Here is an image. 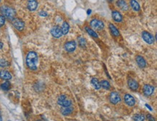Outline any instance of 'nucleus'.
Instances as JSON below:
<instances>
[{"mask_svg":"<svg viewBox=\"0 0 157 121\" xmlns=\"http://www.w3.org/2000/svg\"><path fill=\"white\" fill-rule=\"evenodd\" d=\"M58 104L62 107H69L71 105V100L68 99L65 95H61L59 97L57 100Z\"/></svg>","mask_w":157,"mask_h":121,"instance_id":"3","label":"nucleus"},{"mask_svg":"<svg viewBox=\"0 0 157 121\" xmlns=\"http://www.w3.org/2000/svg\"><path fill=\"white\" fill-rule=\"evenodd\" d=\"M136 62H137V63L138 65V66L140 67H141V68L145 67V65H146V62H145L144 58L143 57H141V56H137V57H136Z\"/></svg>","mask_w":157,"mask_h":121,"instance_id":"17","label":"nucleus"},{"mask_svg":"<svg viewBox=\"0 0 157 121\" xmlns=\"http://www.w3.org/2000/svg\"><path fill=\"white\" fill-rule=\"evenodd\" d=\"M85 30H86V31L88 32V34H89L90 36H91L94 37V38H98V37H99L98 34H97V33H96L93 29H91V28H90L85 27Z\"/></svg>","mask_w":157,"mask_h":121,"instance_id":"24","label":"nucleus"},{"mask_svg":"<svg viewBox=\"0 0 157 121\" xmlns=\"http://www.w3.org/2000/svg\"><path fill=\"white\" fill-rule=\"evenodd\" d=\"M100 85H101V86L104 88V89H106V90H109L110 89V84H109V83L107 81H101V82L100 83Z\"/></svg>","mask_w":157,"mask_h":121,"instance_id":"25","label":"nucleus"},{"mask_svg":"<svg viewBox=\"0 0 157 121\" xmlns=\"http://www.w3.org/2000/svg\"><path fill=\"white\" fill-rule=\"evenodd\" d=\"M91 25L96 30H102L104 28V24L101 20H97V19H94L91 21Z\"/></svg>","mask_w":157,"mask_h":121,"instance_id":"5","label":"nucleus"},{"mask_svg":"<svg viewBox=\"0 0 157 121\" xmlns=\"http://www.w3.org/2000/svg\"><path fill=\"white\" fill-rule=\"evenodd\" d=\"M4 23H5V18L2 15H0V27L3 26Z\"/></svg>","mask_w":157,"mask_h":121,"instance_id":"29","label":"nucleus"},{"mask_svg":"<svg viewBox=\"0 0 157 121\" xmlns=\"http://www.w3.org/2000/svg\"><path fill=\"white\" fill-rule=\"evenodd\" d=\"M146 117H147V119H148L149 121H156L155 120V118H154L152 115H150V114H148Z\"/></svg>","mask_w":157,"mask_h":121,"instance_id":"30","label":"nucleus"},{"mask_svg":"<svg viewBox=\"0 0 157 121\" xmlns=\"http://www.w3.org/2000/svg\"><path fill=\"white\" fill-rule=\"evenodd\" d=\"M51 33L53 36L55 38H57V39L60 38L63 35L61 28L59 26H55L54 28H52V29L51 30Z\"/></svg>","mask_w":157,"mask_h":121,"instance_id":"8","label":"nucleus"},{"mask_svg":"<svg viewBox=\"0 0 157 121\" xmlns=\"http://www.w3.org/2000/svg\"><path fill=\"white\" fill-rule=\"evenodd\" d=\"M76 48V43L74 41H70L67 42L64 44V49L67 51L68 52H73V51H75V49Z\"/></svg>","mask_w":157,"mask_h":121,"instance_id":"9","label":"nucleus"},{"mask_svg":"<svg viewBox=\"0 0 157 121\" xmlns=\"http://www.w3.org/2000/svg\"><path fill=\"white\" fill-rule=\"evenodd\" d=\"M36 121H41V120H36Z\"/></svg>","mask_w":157,"mask_h":121,"instance_id":"37","label":"nucleus"},{"mask_svg":"<svg viewBox=\"0 0 157 121\" xmlns=\"http://www.w3.org/2000/svg\"><path fill=\"white\" fill-rule=\"evenodd\" d=\"M145 106L147 107H148V109H150V110H152V109H151V107L149 106V105H148V104H145Z\"/></svg>","mask_w":157,"mask_h":121,"instance_id":"34","label":"nucleus"},{"mask_svg":"<svg viewBox=\"0 0 157 121\" xmlns=\"http://www.w3.org/2000/svg\"><path fill=\"white\" fill-rule=\"evenodd\" d=\"M112 18L114 19L115 21L120 23L122 20V16L120 14V12H119L118 11H113L112 12Z\"/></svg>","mask_w":157,"mask_h":121,"instance_id":"16","label":"nucleus"},{"mask_svg":"<svg viewBox=\"0 0 157 121\" xmlns=\"http://www.w3.org/2000/svg\"><path fill=\"white\" fill-rule=\"evenodd\" d=\"M39 15H41V16H44V17H46V16H47V15H48V14H47V12H44V11H42V12H40Z\"/></svg>","mask_w":157,"mask_h":121,"instance_id":"31","label":"nucleus"},{"mask_svg":"<svg viewBox=\"0 0 157 121\" xmlns=\"http://www.w3.org/2000/svg\"><path fill=\"white\" fill-rule=\"evenodd\" d=\"M0 2H1V0H0Z\"/></svg>","mask_w":157,"mask_h":121,"instance_id":"38","label":"nucleus"},{"mask_svg":"<svg viewBox=\"0 0 157 121\" xmlns=\"http://www.w3.org/2000/svg\"><path fill=\"white\" fill-rule=\"evenodd\" d=\"M91 13V9H88V11H87V14H88V15H90Z\"/></svg>","mask_w":157,"mask_h":121,"instance_id":"33","label":"nucleus"},{"mask_svg":"<svg viewBox=\"0 0 157 121\" xmlns=\"http://www.w3.org/2000/svg\"><path fill=\"white\" fill-rule=\"evenodd\" d=\"M0 12L2 13V16L7 19L12 20L15 16V10L12 7L7 6H2L0 7Z\"/></svg>","mask_w":157,"mask_h":121,"instance_id":"2","label":"nucleus"},{"mask_svg":"<svg viewBox=\"0 0 157 121\" xmlns=\"http://www.w3.org/2000/svg\"><path fill=\"white\" fill-rule=\"evenodd\" d=\"M9 65V63L8 61H7L6 60H4V59H1L0 60V67H5Z\"/></svg>","mask_w":157,"mask_h":121,"instance_id":"27","label":"nucleus"},{"mask_svg":"<svg viewBox=\"0 0 157 121\" xmlns=\"http://www.w3.org/2000/svg\"><path fill=\"white\" fill-rule=\"evenodd\" d=\"M1 88H2L4 91H8L11 88V84L9 81H5L1 85Z\"/></svg>","mask_w":157,"mask_h":121,"instance_id":"23","label":"nucleus"},{"mask_svg":"<svg viewBox=\"0 0 157 121\" xmlns=\"http://www.w3.org/2000/svg\"><path fill=\"white\" fill-rule=\"evenodd\" d=\"M38 55L35 51L28 52L26 57V64L28 68L32 70H36L37 69L38 64Z\"/></svg>","mask_w":157,"mask_h":121,"instance_id":"1","label":"nucleus"},{"mask_svg":"<svg viewBox=\"0 0 157 121\" xmlns=\"http://www.w3.org/2000/svg\"><path fill=\"white\" fill-rule=\"evenodd\" d=\"M91 83L93 85V86L94 87V88H96V90H99L101 88V85H100V83L99 81V80L96 78H94L91 79Z\"/></svg>","mask_w":157,"mask_h":121,"instance_id":"22","label":"nucleus"},{"mask_svg":"<svg viewBox=\"0 0 157 121\" xmlns=\"http://www.w3.org/2000/svg\"><path fill=\"white\" fill-rule=\"evenodd\" d=\"M61 30H62V34H63V35H66L67 33L69 32V24H68L67 22H64L63 24L62 25V29H61Z\"/></svg>","mask_w":157,"mask_h":121,"instance_id":"21","label":"nucleus"},{"mask_svg":"<svg viewBox=\"0 0 157 121\" xmlns=\"http://www.w3.org/2000/svg\"><path fill=\"white\" fill-rule=\"evenodd\" d=\"M0 115H1V112H0Z\"/></svg>","mask_w":157,"mask_h":121,"instance_id":"36","label":"nucleus"},{"mask_svg":"<svg viewBox=\"0 0 157 121\" xmlns=\"http://www.w3.org/2000/svg\"><path fill=\"white\" fill-rule=\"evenodd\" d=\"M133 120L134 121H144L145 117L142 114H137L133 116Z\"/></svg>","mask_w":157,"mask_h":121,"instance_id":"26","label":"nucleus"},{"mask_svg":"<svg viewBox=\"0 0 157 121\" xmlns=\"http://www.w3.org/2000/svg\"><path fill=\"white\" fill-rule=\"evenodd\" d=\"M38 7L36 0H28V9L30 11L36 10Z\"/></svg>","mask_w":157,"mask_h":121,"instance_id":"13","label":"nucleus"},{"mask_svg":"<svg viewBox=\"0 0 157 121\" xmlns=\"http://www.w3.org/2000/svg\"><path fill=\"white\" fill-rule=\"evenodd\" d=\"M142 37L143 40L145 41V42L148 44H152L154 43V36L151 35V33H148L147 31H143L142 33Z\"/></svg>","mask_w":157,"mask_h":121,"instance_id":"6","label":"nucleus"},{"mask_svg":"<svg viewBox=\"0 0 157 121\" xmlns=\"http://www.w3.org/2000/svg\"><path fill=\"white\" fill-rule=\"evenodd\" d=\"M109 29H110L112 33L115 36H120V32H119V30H118L117 28L115 27V25L112 24V23H110V24H109Z\"/></svg>","mask_w":157,"mask_h":121,"instance_id":"20","label":"nucleus"},{"mask_svg":"<svg viewBox=\"0 0 157 121\" xmlns=\"http://www.w3.org/2000/svg\"><path fill=\"white\" fill-rule=\"evenodd\" d=\"M78 43L80 46L84 47L85 46V44H86V41H85V40L83 37H80V38H78Z\"/></svg>","mask_w":157,"mask_h":121,"instance_id":"28","label":"nucleus"},{"mask_svg":"<svg viewBox=\"0 0 157 121\" xmlns=\"http://www.w3.org/2000/svg\"><path fill=\"white\" fill-rule=\"evenodd\" d=\"M154 87L152 86L151 85L149 84H145L143 87V93L145 94V96L149 97L151 96L152 94H154Z\"/></svg>","mask_w":157,"mask_h":121,"instance_id":"11","label":"nucleus"},{"mask_svg":"<svg viewBox=\"0 0 157 121\" xmlns=\"http://www.w3.org/2000/svg\"><path fill=\"white\" fill-rule=\"evenodd\" d=\"M109 100H110V102L112 104H117L118 102H120V94H118L117 92H115H115H112L110 94V96H109Z\"/></svg>","mask_w":157,"mask_h":121,"instance_id":"7","label":"nucleus"},{"mask_svg":"<svg viewBox=\"0 0 157 121\" xmlns=\"http://www.w3.org/2000/svg\"><path fill=\"white\" fill-rule=\"evenodd\" d=\"M0 78L8 81L12 78V75L7 70H1L0 71Z\"/></svg>","mask_w":157,"mask_h":121,"instance_id":"14","label":"nucleus"},{"mask_svg":"<svg viewBox=\"0 0 157 121\" xmlns=\"http://www.w3.org/2000/svg\"><path fill=\"white\" fill-rule=\"evenodd\" d=\"M73 111V107H63V108L61 109V112L63 115H68L71 114Z\"/></svg>","mask_w":157,"mask_h":121,"instance_id":"18","label":"nucleus"},{"mask_svg":"<svg viewBox=\"0 0 157 121\" xmlns=\"http://www.w3.org/2000/svg\"><path fill=\"white\" fill-rule=\"evenodd\" d=\"M127 84H128L129 88H130L131 90H133V91H136V90H138V83L136 81V80H134V79L133 78L128 79V81H127Z\"/></svg>","mask_w":157,"mask_h":121,"instance_id":"12","label":"nucleus"},{"mask_svg":"<svg viewBox=\"0 0 157 121\" xmlns=\"http://www.w3.org/2000/svg\"><path fill=\"white\" fill-rule=\"evenodd\" d=\"M12 25L13 26L19 31H22V30L24 29L25 27V23L22 20L18 18H14L12 19Z\"/></svg>","mask_w":157,"mask_h":121,"instance_id":"4","label":"nucleus"},{"mask_svg":"<svg viewBox=\"0 0 157 121\" xmlns=\"http://www.w3.org/2000/svg\"><path fill=\"white\" fill-rule=\"evenodd\" d=\"M124 99L125 103L127 104L128 106H134L135 104H136V100L134 99V97L132 95H130V94H125L124 97Z\"/></svg>","mask_w":157,"mask_h":121,"instance_id":"10","label":"nucleus"},{"mask_svg":"<svg viewBox=\"0 0 157 121\" xmlns=\"http://www.w3.org/2000/svg\"><path fill=\"white\" fill-rule=\"evenodd\" d=\"M117 4L123 11H127L128 9V5L124 0H118L117 2Z\"/></svg>","mask_w":157,"mask_h":121,"instance_id":"15","label":"nucleus"},{"mask_svg":"<svg viewBox=\"0 0 157 121\" xmlns=\"http://www.w3.org/2000/svg\"><path fill=\"white\" fill-rule=\"evenodd\" d=\"M130 5L132 7V8L136 12H138L139 10L140 9V7L136 0H131L130 1Z\"/></svg>","mask_w":157,"mask_h":121,"instance_id":"19","label":"nucleus"},{"mask_svg":"<svg viewBox=\"0 0 157 121\" xmlns=\"http://www.w3.org/2000/svg\"><path fill=\"white\" fill-rule=\"evenodd\" d=\"M2 47H3V43L2 42V41H0V49H2Z\"/></svg>","mask_w":157,"mask_h":121,"instance_id":"32","label":"nucleus"},{"mask_svg":"<svg viewBox=\"0 0 157 121\" xmlns=\"http://www.w3.org/2000/svg\"><path fill=\"white\" fill-rule=\"evenodd\" d=\"M0 121H2V116L0 115Z\"/></svg>","mask_w":157,"mask_h":121,"instance_id":"35","label":"nucleus"}]
</instances>
